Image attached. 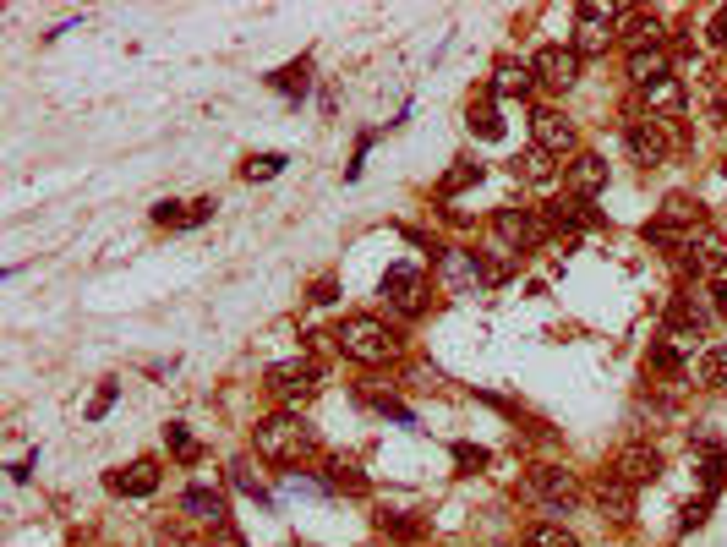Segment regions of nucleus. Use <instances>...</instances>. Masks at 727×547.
Wrapping results in <instances>:
<instances>
[{"mask_svg":"<svg viewBox=\"0 0 727 547\" xmlns=\"http://www.w3.org/2000/svg\"><path fill=\"white\" fill-rule=\"evenodd\" d=\"M252 449L268 465H307L318 455V433H312V422L301 411H274V416H257Z\"/></svg>","mask_w":727,"mask_h":547,"instance_id":"obj_1","label":"nucleus"},{"mask_svg":"<svg viewBox=\"0 0 727 547\" xmlns=\"http://www.w3.org/2000/svg\"><path fill=\"white\" fill-rule=\"evenodd\" d=\"M334 345H339V356H350L356 367H383V362L400 356V334H394L383 318H372V312H350V318L334 329Z\"/></svg>","mask_w":727,"mask_h":547,"instance_id":"obj_2","label":"nucleus"},{"mask_svg":"<svg viewBox=\"0 0 727 547\" xmlns=\"http://www.w3.org/2000/svg\"><path fill=\"white\" fill-rule=\"evenodd\" d=\"M263 389L279 394L285 405H307V400H318V389H323V367L312 362V356H296V362H274V367L263 372Z\"/></svg>","mask_w":727,"mask_h":547,"instance_id":"obj_3","label":"nucleus"},{"mask_svg":"<svg viewBox=\"0 0 727 547\" xmlns=\"http://www.w3.org/2000/svg\"><path fill=\"white\" fill-rule=\"evenodd\" d=\"M432 274H438V285L449 290V296H476L482 285H492L482 252H471V247H443L438 263H432Z\"/></svg>","mask_w":727,"mask_h":547,"instance_id":"obj_4","label":"nucleus"},{"mask_svg":"<svg viewBox=\"0 0 727 547\" xmlns=\"http://www.w3.org/2000/svg\"><path fill=\"white\" fill-rule=\"evenodd\" d=\"M613 22H624V6H580L574 11V39H569V50L580 55H607V44H613Z\"/></svg>","mask_w":727,"mask_h":547,"instance_id":"obj_5","label":"nucleus"},{"mask_svg":"<svg viewBox=\"0 0 727 547\" xmlns=\"http://www.w3.org/2000/svg\"><path fill=\"white\" fill-rule=\"evenodd\" d=\"M711 329V307L695 296V290H678L673 301H667V318H662V340H673V345H689V340H700V334Z\"/></svg>","mask_w":727,"mask_h":547,"instance_id":"obj_6","label":"nucleus"},{"mask_svg":"<svg viewBox=\"0 0 727 547\" xmlns=\"http://www.w3.org/2000/svg\"><path fill=\"white\" fill-rule=\"evenodd\" d=\"M378 296L389 301L400 318H421V312H427V279H421V269H410V263H394V269L383 274Z\"/></svg>","mask_w":727,"mask_h":547,"instance_id":"obj_7","label":"nucleus"},{"mask_svg":"<svg viewBox=\"0 0 727 547\" xmlns=\"http://www.w3.org/2000/svg\"><path fill=\"white\" fill-rule=\"evenodd\" d=\"M531 137H536V148H542V154H553V159L585 154V148H580V126H574L564 110H536L531 115Z\"/></svg>","mask_w":727,"mask_h":547,"instance_id":"obj_8","label":"nucleus"},{"mask_svg":"<svg viewBox=\"0 0 727 547\" xmlns=\"http://www.w3.org/2000/svg\"><path fill=\"white\" fill-rule=\"evenodd\" d=\"M492 230H498V241H503V247H514V252H531L536 241L547 236V219L536 214V208L503 203L498 214H492Z\"/></svg>","mask_w":727,"mask_h":547,"instance_id":"obj_9","label":"nucleus"},{"mask_svg":"<svg viewBox=\"0 0 727 547\" xmlns=\"http://www.w3.org/2000/svg\"><path fill=\"white\" fill-rule=\"evenodd\" d=\"M525 498H536L547 509H569L580 498V482H574V471H564V465H531L525 471Z\"/></svg>","mask_w":727,"mask_h":547,"instance_id":"obj_10","label":"nucleus"},{"mask_svg":"<svg viewBox=\"0 0 727 547\" xmlns=\"http://www.w3.org/2000/svg\"><path fill=\"white\" fill-rule=\"evenodd\" d=\"M684 274H695V279H706V274H722L727 269V236L722 230H711V225H695L689 230V241H684Z\"/></svg>","mask_w":727,"mask_h":547,"instance_id":"obj_11","label":"nucleus"},{"mask_svg":"<svg viewBox=\"0 0 727 547\" xmlns=\"http://www.w3.org/2000/svg\"><path fill=\"white\" fill-rule=\"evenodd\" d=\"M607 476H618L624 487H651L662 476V449L651 444H624L613 460H607Z\"/></svg>","mask_w":727,"mask_h":547,"instance_id":"obj_12","label":"nucleus"},{"mask_svg":"<svg viewBox=\"0 0 727 547\" xmlns=\"http://www.w3.org/2000/svg\"><path fill=\"white\" fill-rule=\"evenodd\" d=\"M667 121H656V115H629L624 121V143L629 154H635V165H662L667 159Z\"/></svg>","mask_w":727,"mask_h":547,"instance_id":"obj_13","label":"nucleus"},{"mask_svg":"<svg viewBox=\"0 0 727 547\" xmlns=\"http://www.w3.org/2000/svg\"><path fill=\"white\" fill-rule=\"evenodd\" d=\"M531 72H536V83L542 88H574L580 83V55L574 50H564V44H542V50H536V61H531Z\"/></svg>","mask_w":727,"mask_h":547,"instance_id":"obj_14","label":"nucleus"},{"mask_svg":"<svg viewBox=\"0 0 727 547\" xmlns=\"http://www.w3.org/2000/svg\"><path fill=\"white\" fill-rule=\"evenodd\" d=\"M564 192L574 203H591V197L607 192V159L602 154H574L564 165Z\"/></svg>","mask_w":727,"mask_h":547,"instance_id":"obj_15","label":"nucleus"},{"mask_svg":"<svg viewBox=\"0 0 727 547\" xmlns=\"http://www.w3.org/2000/svg\"><path fill=\"white\" fill-rule=\"evenodd\" d=\"M181 515L197 520V526H208V531L230 520L225 515V493H214V487H186V493H181Z\"/></svg>","mask_w":727,"mask_h":547,"instance_id":"obj_16","label":"nucleus"},{"mask_svg":"<svg viewBox=\"0 0 727 547\" xmlns=\"http://www.w3.org/2000/svg\"><path fill=\"white\" fill-rule=\"evenodd\" d=\"M110 493H121V498H154L159 493V465L154 460H132L126 471H110Z\"/></svg>","mask_w":727,"mask_h":547,"instance_id":"obj_17","label":"nucleus"},{"mask_svg":"<svg viewBox=\"0 0 727 547\" xmlns=\"http://www.w3.org/2000/svg\"><path fill=\"white\" fill-rule=\"evenodd\" d=\"M591 498H596V509H602L607 520H629V509H635V487H624L607 471H602V482L591 487Z\"/></svg>","mask_w":727,"mask_h":547,"instance_id":"obj_18","label":"nucleus"},{"mask_svg":"<svg viewBox=\"0 0 727 547\" xmlns=\"http://www.w3.org/2000/svg\"><path fill=\"white\" fill-rule=\"evenodd\" d=\"M531 83H536V72L525 61H498L492 66V93H498V99H525Z\"/></svg>","mask_w":727,"mask_h":547,"instance_id":"obj_19","label":"nucleus"},{"mask_svg":"<svg viewBox=\"0 0 727 547\" xmlns=\"http://www.w3.org/2000/svg\"><path fill=\"white\" fill-rule=\"evenodd\" d=\"M629 83H635L640 93H646L651 83H662V77H673L667 72V50H629Z\"/></svg>","mask_w":727,"mask_h":547,"instance_id":"obj_20","label":"nucleus"},{"mask_svg":"<svg viewBox=\"0 0 727 547\" xmlns=\"http://www.w3.org/2000/svg\"><path fill=\"white\" fill-rule=\"evenodd\" d=\"M640 99H646L651 115H678L684 110V83H678V77H662V83H651Z\"/></svg>","mask_w":727,"mask_h":547,"instance_id":"obj_21","label":"nucleus"},{"mask_svg":"<svg viewBox=\"0 0 727 547\" xmlns=\"http://www.w3.org/2000/svg\"><path fill=\"white\" fill-rule=\"evenodd\" d=\"M514 176L531 181V186H553V181H558V176H553V154H542V148L531 143L520 159H514Z\"/></svg>","mask_w":727,"mask_h":547,"instance_id":"obj_22","label":"nucleus"},{"mask_svg":"<svg viewBox=\"0 0 727 547\" xmlns=\"http://www.w3.org/2000/svg\"><path fill=\"white\" fill-rule=\"evenodd\" d=\"M646 372H651V378H678V372H684V356H678V345H673V340H651Z\"/></svg>","mask_w":727,"mask_h":547,"instance_id":"obj_23","label":"nucleus"},{"mask_svg":"<svg viewBox=\"0 0 727 547\" xmlns=\"http://www.w3.org/2000/svg\"><path fill=\"white\" fill-rule=\"evenodd\" d=\"M268 83H274L279 93H285V99H301V93H307V83H312V61H307V55H301V61L279 66V72L268 77Z\"/></svg>","mask_w":727,"mask_h":547,"instance_id":"obj_24","label":"nucleus"},{"mask_svg":"<svg viewBox=\"0 0 727 547\" xmlns=\"http://www.w3.org/2000/svg\"><path fill=\"white\" fill-rule=\"evenodd\" d=\"M656 219H662V225H673V230H695L700 225V203H695V197H684V192H673Z\"/></svg>","mask_w":727,"mask_h":547,"instance_id":"obj_25","label":"nucleus"},{"mask_svg":"<svg viewBox=\"0 0 727 547\" xmlns=\"http://www.w3.org/2000/svg\"><path fill=\"white\" fill-rule=\"evenodd\" d=\"M695 383L700 389H727V345H711L695 362Z\"/></svg>","mask_w":727,"mask_h":547,"instance_id":"obj_26","label":"nucleus"},{"mask_svg":"<svg viewBox=\"0 0 727 547\" xmlns=\"http://www.w3.org/2000/svg\"><path fill=\"white\" fill-rule=\"evenodd\" d=\"M640 236H646V247H656V252H673V258H684L689 230H673V225H662V219H651V225H640Z\"/></svg>","mask_w":727,"mask_h":547,"instance_id":"obj_27","label":"nucleus"},{"mask_svg":"<svg viewBox=\"0 0 727 547\" xmlns=\"http://www.w3.org/2000/svg\"><path fill=\"white\" fill-rule=\"evenodd\" d=\"M323 493H367V476H361L356 465L334 460V465H328V476H323Z\"/></svg>","mask_w":727,"mask_h":547,"instance_id":"obj_28","label":"nucleus"},{"mask_svg":"<svg viewBox=\"0 0 727 547\" xmlns=\"http://www.w3.org/2000/svg\"><path fill=\"white\" fill-rule=\"evenodd\" d=\"M230 487H236V493H246V498H257V504H263V509H274V498H268V487L252 476V465H246V460H230Z\"/></svg>","mask_w":727,"mask_h":547,"instance_id":"obj_29","label":"nucleus"},{"mask_svg":"<svg viewBox=\"0 0 727 547\" xmlns=\"http://www.w3.org/2000/svg\"><path fill=\"white\" fill-rule=\"evenodd\" d=\"M525 547H580V537L564 531V526H553V520H542V526L525 531Z\"/></svg>","mask_w":727,"mask_h":547,"instance_id":"obj_30","label":"nucleus"},{"mask_svg":"<svg viewBox=\"0 0 727 547\" xmlns=\"http://www.w3.org/2000/svg\"><path fill=\"white\" fill-rule=\"evenodd\" d=\"M700 482H706V498H717L727 487V455L722 449H706V460H700Z\"/></svg>","mask_w":727,"mask_h":547,"instance_id":"obj_31","label":"nucleus"},{"mask_svg":"<svg viewBox=\"0 0 727 547\" xmlns=\"http://www.w3.org/2000/svg\"><path fill=\"white\" fill-rule=\"evenodd\" d=\"M471 181H482V165H476V159H454V170L443 176L438 192H443V197H454V192H465Z\"/></svg>","mask_w":727,"mask_h":547,"instance_id":"obj_32","label":"nucleus"},{"mask_svg":"<svg viewBox=\"0 0 727 547\" xmlns=\"http://www.w3.org/2000/svg\"><path fill=\"white\" fill-rule=\"evenodd\" d=\"M285 165H290L285 154H252V159H246V165H241V176H246V181H274Z\"/></svg>","mask_w":727,"mask_h":547,"instance_id":"obj_33","label":"nucleus"},{"mask_svg":"<svg viewBox=\"0 0 727 547\" xmlns=\"http://www.w3.org/2000/svg\"><path fill=\"white\" fill-rule=\"evenodd\" d=\"M471 132L476 137H503V121H498V110H492V99L471 104Z\"/></svg>","mask_w":727,"mask_h":547,"instance_id":"obj_34","label":"nucleus"},{"mask_svg":"<svg viewBox=\"0 0 727 547\" xmlns=\"http://www.w3.org/2000/svg\"><path fill=\"white\" fill-rule=\"evenodd\" d=\"M454 465H460V476H476V471H487L492 455L482 444H454Z\"/></svg>","mask_w":727,"mask_h":547,"instance_id":"obj_35","label":"nucleus"},{"mask_svg":"<svg viewBox=\"0 0 727 547\" xmlns=\"http://www.w3.org/2000/svg\"><path fill=\"white\" fill-rule=\"evenodd\" d=\"M164 449H170L175 460H197V444H192V433H186L181 422H170V427H164Z\"/></svg>","mask_w":727,"mask_h":547,"instance_id":"obj_36","label":"nucleus"},{"mask_svg":"<svg viewBox=\"0 0 727 547\" xmlns=\"http://www.w3.org/2000/svg\"><path fill=\"white\" fill-rule=\"evenodd\" d=\"M115 394H121V383H115V378H104V383H99V394H93V405H88V422H104V416H110Z\"/></svg>","mask_w":727,"mask_h":547,"instance_id":"obj_37","label":"nucleus"},{"mask_svg":"<svg viewBox=\"0 0 727 547\" xmlns=\"http://www.w3.org/2000/svg\"><path fill=\"white\" fill-rule=\"evenodd\" d=\"M208 219H214V197H197V203H186L181 230H197V225H208Z\"/></svg>","mask_w":727,"mask_h":547,"instance_id":"obj_38","label":"nucleus"},{"mask_svg":"<svg viewBox=\"0 0 727 547\" xmlns=\"http://www.w3.org/2000/svg\"><path fill=\"white\" fill-rule=\"evenodd\" d=\"M711 515V498H695V504H684V520H678V531H700Z\"/></svg>","mask_w":727,"mask_h":547,"instance_id":"obj_39","label":"nucleus"},{"mask_svg":"<svg viewBox=\"0 0 727 547\" xmlns=\"http://www.w3.org/2000/svg\"><path fill=\"white\" fill-rule=\"evenodd\" d=\"M378 531H383V537H400V542H410L421 526H416V520H394V515H383V520H378Z\"/></svg>","mask_w":727,"mask_h":547,"instance_id":"obj_40","label":"nucleus"},{"mask_svg":"<svg viewBox=\"0 0 727 547\" xmlns=\"http://www.w3.org/2000/svg\"><path fill=\"white\" fill-rule=\"evenodd\" d=\"M706 39L717 44V50L727 44V6H717V11H711V22H706Z\"/></svg>","mask_w":727,"mask_h":547,"instance_id":"obj_41","label":"nucleus"},{"mask_svg":"<svg viewBox=\"0 0 727 547\" xmlns=\"http://www.w3.org/2000/svg\"><path fill=\"white\" fill-rule=\"evenodd\" d=\"M33 465H39V449H28V455H22L17 465H11V482H28V476H33Z\"/></svg>","mask_w":727,"mask_h":547,"instance_id":"obj_42","label":"nucleus"},{"mask_svg":"<svg viewBox=\"0 0 727 547\" xmlns=\"http://www.w3.org/2000/svg\"><path fill=\"white\" fill-rule=\"evenodd\" d=\"M711 307H717V318H727V279L711 285Z\"/></svg>","mask_w":727,"mask_h":547,"instance_id":"obj_43","label":"nucleus"},{"mask_svg":"<svg viewBox=\"0 0 727 547\" xmlns=\"http://www.w3.org/2000/svg\"><path fill=\"white\" fill-rule=\"evenodd\" d=\"M312 301H318V307H328V301H334V279H318V285H312Z\"/></svg>","mask_w":727,"mask_h":547,"instance_id":"obj_44","label":"nucleus"},{"mask_svg":"<svg viewBox=\"0 0 727 547\" xmlns=\"http://www.w3.org/2000/svg\"><path fill=\"white\" fill-rule=\"evenodd\" d=\"M722 176H727V165H722Z\"/></svg>","mask_w":727,"mask_h":547,"instance_id":"obj_45","label":"nucleus"}]
</instances>
